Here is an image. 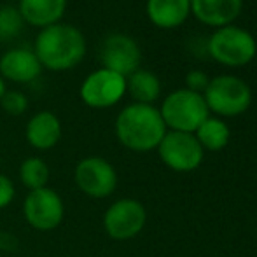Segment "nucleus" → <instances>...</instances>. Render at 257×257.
<instances>
[{"instance_id": "f257e3e1", "label": "nucleus", "mask_w": 257, "mask_h": 257, "mask_svg": "<svg viewBox=\"0 0 257 257\" xmlns=\"http://www.w3.org/2000/svg\"><path fill=\"white\" fill-rule=\"evenodd\" d=\"M115 135L130 151L147 153L159 146L166 135L161 112L153 105L132 103L119 112L115 119Z\"/></svg>"}, {"instance_id": "f03ea898", "label": "nucleus", "mask_w": 257, "mask_h": 257, "mask_svg": "<svg viewBox=\"0 0 257 257\" xmlns=\"http://www.w3.org/2000/svg\"><path fill=\"white\" fill-rule=\"evenodd\" d=\"M35 56L42 67L54 72L70 70L86 54V39L72 25H51L42 28L35 41Z\"/></svg>"}, {"instance_id": "7ed1b4c3", "label": "nucleus", "mask_w": 257, "mask_h": 257, "mask_svg": "<svg viewBox=\"0 0 257 257\" xmlns=\"http://www.w3.org/2000/svg\"><path fill=\"white\" fill-rule=\"evenodd\" d=\"M159 112L172 132L193 133L208 119V107L203 95L189 89H177L170 93Z\"/></svg>"}, {"instance_id": "20e7f679", "label": "nucleus", "mask_w": 257, "mask_h": 257, "mask_svg": "<svg viewBox=\"0 0 257 257\" xmlns=\"http://www.w3.org/2000/svg\"><path fill=\"white\" fill-rule=\"evenodd\" d=\"M208 53L213 60L222 65L243 67L254 60L257 44L250 32L227 25L213 32L208 41Z\"/></svg>"}, {"instance_id": "39448f33", "label": "nucleus", "mask_w": 257, "mask_h": 257, "mask_svg": "<svg viewBox=\"0 0 257 257\" xmlns=\"http://www.w3.org/2000/svg\"><path fill=\"white\" fill-rule=\"evenodd\" d=\"M208 110L219 115L233 117L250 107L252 91L245 81L234 75H219L208 82L203 95Z\"/></svg>"}, {"instance_id": "423d86ee", "label": "nucleus", "mask_w": 257, "mask_h": 257, "mask_svg": "<svg viewBox=\"0 0 257 257\" xmlns=\"http://www.w3.org/2000/svg\"><path fill=\"white\" fill-rule=\"evenodd\" d=\"M23 215L30 227L37 231H53L65 217V205L61 196L49 187L28 191L23 201Z\"/></svg>"}, {"instance_id": "0eeeda50", "label": "nucleus", "mask_w": 257, "mask_h": 257, "mask_svg": "<svg viewBox=\"0 0 257 257\" xmlns=\"http://www.w3.org/2000/svg\"><path fill=\"white\" fill-rule=\"evenodd\" d=\"M161 161L175 172L196 170L203 161V147L193 133L170 132L158 146Z\"/></svg>"}, {"instance_id": "6e6552de", "label": "nucleus", "mask_w": 257, "mask_h": 257, "mask_svg": "<svg viewBox=\"0 0 257 257\" xmlns=\"http://www.w3.org/2000/svg\"><path fill=\"white\" fill-rule=\"evenodd\" d=\"M74 179L77 187L89 198H107L115 191L117 173L114 166L103 158L89 156L77 163Z\"/></svg>"}, {"instance_id": "1a4fd4ad", "label": "nucleus", "mask_w": 257, "mask_h": 257, "mask_svg": "<svg viewBox=\"0 0 257 257\" xmlns=\"http://www.w3.org/2000/svg\"><path fill=\"white\" fill-rule=\"evenodd\" d=\"M147 213L140 201L124 198L107 208L103 215V227L112 240L124 241L137 236L146 226Z\"/></svg>"}, {"instance_id": "9d476101", "label": "nucleus", "mask_w": 257, "mask_h": 257, "mask_svg": "<svg viewBox=\"0 0 257 257\" xmlns=\"http://www.w3.org/2000/svg\"><path fill=\"white\" fill-rule=\"evenodd\" d=\"M126 77L107 68L93 72L81 86V98L88 107L107 108L112 107L124 96Z\"/></svg>"}, {"instance_id": "9b49d317", "label": "nucleus", "mask_w": 257, "mask_h": 257, "mask_svg": "<svg viewBox=\"0 0 257 257\" xmlns=\"http://www.w3.org/2000/svg\"><path fill=\"white\" fill-rule=\"evenodd\" d=\"M100 60L103 68L128 77L135 70H139L142 53L132 37L124 34H110L100 48Z\"/></svg>"}, {"instance_id": "f8f14e48", "label": "nucleus", "mask_w": 257, "mask_h": 257, "mask_svg": "<svg viewBox=\"0 0 257 257\" xmlns=\"http://www.w3.org/2000/svg\"><path fill=\"white\" fill-rule=\"evenodd\" d=\"M41 61L34 51L25 48L11 49L0 58V75L14 82H32L41 74Z\"/></svg>"}, {"instance_id": "ddd939ff", "label": "nucleus", "mask_w": 257, "mask_h": 257, "mask_svg": "<svg viewBox=\"0 0 257 257\" xmlns=\"http://www.w3.org/2000/svg\"><path fill=\"white\" fill-rule=\"evenodd\" d=\"M243 0H191L193 14L208 27L222 28L240 16Z\"/></svg>"}, {"instance_id": "4468645a", "label": "nucleus", "mask_w": 257, "mask_h": 257, "mask_svg": "<svg viewBox=\"0 0 257 257\" xmlns=\"http://www.w3.org/2000/svg\"><path fill=\"white\" fill-rule=\"evenodd\" d=\"M61 122L53 112H39L27 124V140L34 149L49 151L60 142Z\"/></svg>"}, {"instance_id": "2eb2a0df", "label": "nucleus", "mask_w": 257, "mask_h": 257, "mask_svg": "<svg viewBox=\"0 0 257 257\" xmlns=\"http://www.w3.org/2000/svg\"><path fill=\"white\" fill-rule=\"evenodd\" d=\"M191 0H147V16L158 28H177L187 20Z\"/></svg>"}, {"instance_id": "dca6fc26", "label": "nucleus", "mask_w": 257, "mask_h": 257, "mask_svg": "<svg viewBox=\"0 0 257 257\" xmlns=\"http://www.w3.org/2000/svg\"><path fill=\"white\" fill-rule=\"evenodd\" d=\"M67 0H20V13L27 23L48 28L61 20Z\"/></svg>"}, {"instance_id": "f3484780", "label": "nucleus", "mask_w": 257, "mask_h": 257, "mask_svg": "<svg viewBox=\"0 0 257 257\" xmlns=\"http://www.w3.org/2000/svg\"><path fill=\"white\" fill-rule=\"evenodd\" d=\"M126 91L132 95L135 103L151 105L159 98L161 93V82L158 75H154L149 70H135L126 79Z\"/></svg>"}, {"instance_id": "a211bd4d", "label": "nucleus", "mask_w": 257, "mask_h": 257, "mask_svg": "<svg viewBox=\"0 0 257 257\" xmlns=\"http://www.w3.org/2000/svg\"><path fill=\"white\" fill-rule=\"evenodd\" d=\"M229 128L224 121L215 117H208L200 128L196 130V140L203 149L220 151L229 142Z\"/></svg>"}, {"instance_id": "6ab92c4d", "label": "nucleus", "mask_w": 257, "mask_h": 257, "mask_svg": "<svg viewBox=\"0 0 257 257\" xmlns=\"http://www.w3.org/2000/svg\"><path fill=\"white\" fill-rule=\"evenodd\" d=\"M20 180L28 191L48 187L49 166L41 158H27L20 166Z\"/></svg>"}, {"instance_id": "aec40b11", "label": "nucleus", "mask_w": 257, "mask_h": 257, "mask_svg": "<svg viewBox=\"0 0 257 257\" xmlns=\"http://www.w3.org/2000/svg\"><path fill=\"white\" fill-rule=\"evenodd\" d=\"M23 16L13 6L0 7V41H11L23 30Z\"/></svg>"}, {"instance_id": "412c9836", "label": "nucleus", "mask_w": 257, "mask_h": 257, "mask_svg": "<svg viewBox=\"0 0 257 257\" xmlns=\"http://www.w3.org/2000/svg\"><path fill=\"white\" fill-rule=\"evenodd\" d=\"M2 108L11 115H21L28 107V100L20 91H6V95L0 100Z\"/></svg>"}, {"instance_id": "4be33fe9", "label": "nucleus", "mask_w": 257, "mask_h": 257, "mask_svg": "<svg viewBox=\"0 0 257 257\" xmlns=\"http://www.w3.org/2000/svg\"><path fill=\"white\" fill-rule=\"evenodd\" d=\"M208 82H210V79L206 77V74L201 70H191L189 74L186 75V84H187L186 89L194 91V93H200V95L206 89Z\"/></svg>"}, {"instance_id": "5701e85b", "label": "nucleus", "mask_w": 257, "mask_h": 257, "mask_svg": "<svg viewBox=\"0 0 257 257\" xmlns=\"http://www.w3.org/2000/svg\"><path fill=\"white\" fill-rule=\"evenodd\" d=\"M14 196H16V187H14L13 180L4 173H0V208L9 206L13 203Z\"/></svg>"}, {"instance_id": "b1692460", "label": "nucleus", "mask_w": 257, "mask_h": 257, "mask_svg": "<svg viewBox=\"0 0 257 257\" xmlns=\"http://www.w3.org/2000/svg\"><path fill=\"white\" fill-rule=\"evenodd\" d=\"M4 95H6V84H4V79H2V75H0V100H2Z\"/></svg>"}, {"instance_id": "393cba45", "label": "nucleus", "mask_w": 257, "mask_h": 257, "mask_svg": "<svg viewBox=\"0 0 257 257\" xmlns=\"http://www.w3.org/2000/svg\"><path fill=\"white\" fill-rule=\"evenodd\" d=\"M0 165H2V161H0Z\"/></svg>"}]
</instances>
